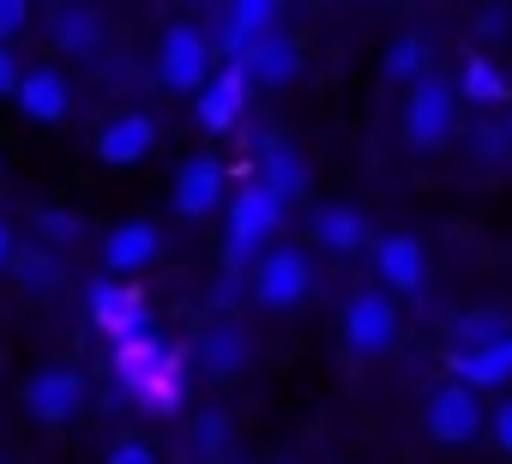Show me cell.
Instances as JSON below:
<instances>
[{
    "instance_id": "6da1fadb",
    "label": "cell",
    "mask_w": 512,
    "mask_h": 464,
    "mask_svg": "<svg viewBox=\"0 0 512 464\" xmlns=\"http://www.w3.org/2000/svg\"><path fill=\"white\" fill-rule=\"evenodd\" d=\"M284 211H290V199H278L260 175H253V181L229 199V242H223L229 272H241V266H253V260L266 254V242L284 229Z\"/></svg>"
},
{
    "instance_id": "7a4b0ae2",
    "label": "cell",
    "mask_w": 512,
    "mask_h": 464,
    "mask_svg": "<svg viewBox=\"0 0 512 464\" xmlns=\"http://www.w3.org/2000/svg\"><path fill=\"white\" fill-rule=\"evenodd\" d=\"M308 290H314V266L302 248H266L253 260V296H260V308H272V314L302 308Z\"/></svg>"
},
{
    "instance_id": "3957f363",
    "label": "cell",
    "mask_w": 512,
    "mask_h": 464,
    "mask_svg": "<svg viewBox=\"0 0 512 464\" xmlns=\"http://www.w3.org/2000/svg\"><path fill=\"white\" fill-rule=\"evenodd\" d=\"M452 127H458V91H452L446 79L422 73V79L410 85V103H404V133H410V145H446Z\"/></svg>"
},
{
    "instance_id": "277c9868",
    "label": "cell",
    "mask_w": 512,
    "mask_h": 464,
    "mask_svg": "<svg viewBox=\"0 0 512 464\" xmlns=\"http://www.w3.org/2000/svg\"><path fill=\"white\" fill-rule=\"evenodd\" d=\"M235 67H241V79H247V85L278 91V85H290V79L302 73V43H296V37H284V31L272 25V31L247 37V43L235 49Z\"/></svg>"
},
{
    "instance_id": "5b68a950",
    "label": "cell",
    "mask_w": 512,
    "mask_h": 464,
    "mask_svg": "<svg viewBox=\"0 0 512 464\" xmlns=\"http://www.w3.org/2000/svg\"><path fill=\"white\" fill-rule=\"evenodd\" d=\"M157 79L169 91H199L211 79V43L199 25H169L157 43Z\"/></svg>"
},
{
    "instance_id": "8992f818",
    "label": "cell",
    "mask_w": 512,
    "mask_h": 464,
    "mask_svg": "<svg viewBox=\"0 0 512 464\" xmlns=\"http://www.w3.org/2000/svg\"><path fill=\"white\" fill-rule=\"evenodd\" d=\"M428 434H434L440 446L476 440V434H482V398H476V386H464V380L434 386V392H428Z\"/></svg>"
},
{
    "instance_id": "52a82bcc",
    "label": "cell",
    "mask_w": 512,
    "mask_h": 464,
    "mask_svg": "<svg viewBox=\"0 0 512 464\" xmlns=\"http://www.w3.org/2000/svg\"><path fill=\"white\" fill-rule=\"evenodd\" d=\"M392 338H398V308H392L380 290H362V296L344 308V344H350L356 356H380V350H392Z\"/></svg>"
},
{
    "instance_id": "ba28073f",
    "label": "cell",
    "mask_w": 512,
    "mask_h": 464,
    "mask_svg": "<svg viewBox=\"0 0 512 464\" xmlns=\"http://www.w3.org/2000/svg\"><path fill=\"white\" fill-rule=\"evenodd\" d=\"M91 320L121 344V338H139L151 332V314H145V296L133 284H115V278H97L91 284Z\"/></svg>"
},
{
    "instance_id": "9c48e42d",
    "label": "cell",
    "mask_w": 512,
    "mask_h": 464,
    "mask_svg": "<svg viewBox=\"0 0 512 464\" xmlns=\"http://www.w3.org/2000/svg\"><path fill=\"white\" fill-rule=\"evenodd\" d=\"M241 109H247V79H241L235 61H229L223 73H211V79L193 91V121H199L205 133H229V127L241 121Z\"/></svg>"
},
{
    "instance_id": "30bf717a",
    "label": "cell",
    "mask_w": 512,
    "mask_h": 464,
    "mask_svg": "<svg viewBox=\"0 0 512 464\" xmlns=\"http://www.w3.org/2000/svg\"><path fill=\"white\" fill-rule=\"evenodd\" d=\"M157 254H163V229L157 223H115L109 236H103V266L115 272V278H133V272H145V266H157Z\"/></svg>"
},
{
    "instance_id": "8fae6325",
    "label": "cell",
    "mask_w": 512,
    "mask_h": 464,
    "mask_svg": "<svg viewBox=\"0 0 512 464\" xmlns=\"http://www.w3.org/2000/svg\"><path fill=\"white\" fill-rule=\"evenodd\" d=\"M151 151H157V121L139 115V109L115 115V121L97 133V157H103L109 169H133V163H145Z\"/></svg>"
},
{
    "instance_id": "7c38bea8",
    "label": "cell",
    "mask_w": 512,
    "mask_h": 464,
    "mask_svg": "<svg viewBox=\"0 0 512 464\" xmlns=\"http://www.w3.org/2000/svg\"><path fill=\"white\" fill-rule=\"evenodd\" d=\"M374 272H380V284L398 290V296L422 290V278H428L422 242H416V236H380V242H374Z\"/></svg>"
},
{
    "instance_id": "4fadbf2b",
    "label": "cell",
    "mask_w": 512,
    "mask_h": 464,
    "mask_svg": "<svg viewBox=\"0 0 512 464\" xmlns=\"http://www.w3.org/2000/svg\"><path fill=\"white\" fill-rule=\"evenodd\" d=\"M25 404L37 422H67L79 404H85V380L73 368H43L31 386H25Z\"/></svg>"
},
{
    "instance_id": "5bb4252c",
    "label": "cell",
    "mask_w": 512,
    "mask_h": 464,
    "mask_svg": "<svg viewBox=\"0 0 512 464\" xmlns=\"http://www.w3.org/2000/svg\"><path fill=\"white\" fill-rule=\"evenodd\" d=\"M13 103H19L31 121H61V115L73 109V85H67L55 67H31V73H19Z\"/></svg>"
},
{
    "instance_id": "9a60e30c",
    "label": "cell",
    "mask_w": 512,
    "mask_h": 464,
    "mask_svg": "<svg viewBox=\"0 0 512 464\" xmlns=\"http://www.w3.org/2000/svg\"><path fill=\"white\" fill-rule=\"evenodd\" d=\"M223 205V169L211 157H193L175 169V211L181 217H211Z\"/></svg>"
},
{
    "instance_id": "2e32d148",
    "label": "cell",
    "mask_w": 512,
    "mask_h": 464,
    "mask_svg": "<svg viewBox=\"0 0 512 464\" xmlns=\"http://www.w3.org/2000/svg\"><path fill=\"white\" fill-rule=\"evenodd\" d=\"M169 368H181V356H175L157 332H139V338H121V344H115V374H121L127 386H145V380H157V374H169Z\"/></svg>"
},
{
    "instance_id": "e0dca14e",
    "label": "cell",
    "mask_w": 512,
    "mask_h": 464,
    "mask_svg": "<svg viewBox=\"0 0 512 464\" xmlns=\"http://www.w3.org/2000/svg\"><path fill=\"white\" fill-rule=\"evenodd\" d=\"M458 380L476 386V392H494L512 380V332L488 338V344H464L458 350Z\"/></svg>"
},
{
    "instance_id": "ac0fdd59",
    "label": "cell",
    "mask_w": 512,
    "mask_h": 464,
    "mask_svg": "<svg viewBox=\"0 0 512 464\" xmlns=\"http://www.w3.org/2000/svg\"><path fill=\"white\" fill-rule=\"evenodd\" d=\"M314 242L326 248V254H362L368 248V217L356 211V205H326L320 217H314Z\"/></svg>"
},
{
    "instance_id": "d6986e66",
    "label": "cell",
    "mask_w": 512,
    "mask_h": 464,
    "mask_svg": "<svg viewBox=\"0 0 512 464\" xmlns=\"http://www.w3.org/2000/svg\"><path fill=\"white\" fill-rule=\"evenodd\" d=\"M199 368L217 374V380L241 374V368H247V332H241V326H211V332H199Z\"/></svg>"
},
{
    "instance_id": "ffe728a7",
    "label": "cell",
    "mask_w": 512,
    "mask_h": 464,
    "mask_svg": "<svg viewBox=\"0 0 512 464\" xmlns=\"http://www.w3.org/2000/svg\"><path fill=\"white\" fill-rule=\"evenodd\" d=\"M260 181H266L278 199H302V193H308V163H302L290 145H266V151H260Z\"/></svg>"
},
{
    "instance_id": "44dd1931",
    "label": "cell",
    "mask_w": 512,
    "mask_h": 464,
    "mask_svg": "<svg viewBox=\"0 0 512 464\" xmlns=\"http://www.w3.org/2000/svg\"><path fill=\"white\" fill-rule=\"evenodd\" d=\"M458 97L464 103H506V73L494 67V55H470L464 61V79H458Z\"/></svg>"
},
{
    "instance_id": "7402d4cb",
    "label": "cell",
    "mask_w": 512,
    "mask_h": 464,
    "mask_svg": "<svg viewBox=\"0 0 512 464\" xmlns=\"http://www.w3.org/2000/svg\"><path fill=\"white\" fill-rule=\"evenodd\" d=\"M272 25H278V0H235V7H229V31H223V43L241 49L247 37H260V31H272Z\"/></svg>"
},
{
    "instance_id": "603a6c76",
    "label": "cell",
    "mask_w": 512,
    "mask_h": 464,
    "mask_svg": "<svg viewBox=\"0 0 512 464\" xmlns=\"http://www.w3.org/2000/svg\"><path fill=\"white\" fill-rule=\"evenodd\" d=\"M55 43L61 49H97L103 43V19L91 7H61L55 13Z\"/></svg>"
},
{
    "instance_id": "cb8c5ba5",
    "label": "cell",
    "mask_w": 512,
    "mask_h": 464,
    "mask_svg": "<svg viewBox=\"0 0 512 464\" xmlns=\"http://www.w3.org/2000/svg\"><path fill=\"white\" fill-rule=\"evenodd\" d=\"M380 73H386L392 85H416V79L428 73V43H422V37H398V43L386 49Z\"/></svg>"
},
{
    "instance_id": "d4e9b609",
    "label": "cell",
    "mask_w": 512,
    "mask_h": 464,
    "mask_svg": "<svg viewBox=\"0 0 512 464\" xmlns=\"http://www.w3.org/2000/svg\"><path fill=\"white\" fill-rule=\"evenodd\" d=\"M181 392H187V380H181V368H169V374H157V380H145V386H133V398H139V410H151V416H169V410H181Z\"/></svg>"
},
{
    "instance_id": "484cf974",
    "label": "cell",
    "mask_w": 512,
    "mask_h": 464,
    "mask_svg": "<svg viewBox=\"0 0 512 464\" xmlns=\"http://www.w3.org/2000/svg\"><path fill=\"white\" fill-rule=\"evenodd\" d=\"M500 332H506L500 314H464V320H458V338H464V344H488V338H500Z\"/></svg>"
},
{
    "instance_id": "4316f807",
    "label": "cell",
    "mask_w": 512,
    "mask_h": 464,
    "mask_svg": "<svg viewBox=\"0 0 512 464\" xmlns=\"http://www.w3.org/2000/svg\"><path fill=\"white\" fill-rule=\"evenodd\" d=\"M31 19V0H0V43H13Z\"/></svg>"
},
{
    "instance_id": "83f0119b",
    "label": "cell",
    "mask_w": 512,
    "mask_h": 464,
    "mask_svg": "<svg viewBox=\"0 0 512 464\" xmlns=\"http://www.w3.org/2000/svg\"><path fill=\"white\" fill-rule=\"evenodd\" d=\"M37 229H43L49 242H67L73 229H79V217H67V211H43V217H37Z\"/></svg>"
},
{
    "instance_id": "f1b7e54d",
    "label": "cell",
    "mask_w": 512,
    "mask_h": 464,
    "mask_svg": "<svg viewBox=\"0 0 512 464\" xmlns=\"http://www.w3.org/2000/svg\"><path fill=\"white\" fill-rule=\"evenodd\" d=\"M19 73H25V67H19V55L0 43V97H13V91H19Z\"/></svg>"
},
{
    "instance_id": "f546056e",
    "label": "cell",
    "mask_w": 512,
    "mask_h": 464,
    "mask_svg": "<svg viewBox=\"0 0 512 464\" xmlns=\"http://www.w3.org/2000/svg\"><path fill=\"white\" fill-rule=\"evenodd\" d=\"M103 464H157V458H151V446H139V440H121V446H115Z\"/></svg>"
},
{
    "instance_id": "4dcf8cb0",
    "label": "cell",
    "mask_w": 512,
    "mask_h": 464,
    "mask_svg": "<svg viewBox=\"0 0 512 464\" xmlns=\"http://www.w3.org/2000/svg\"><path fill=\"white\" fill-rule=\"evenodd\" d=\"M494 446H500V452H512V398L494 410Z\"/></svg>"
},
{
    "instance_id": "1f68e13d",
    "label": "cell",
    "mask_w": 512,
    "mask_h": 464,
    "mask_svg": "<svg viewBox=\"0 0 512 464\" xmlns=\"http://www.w3.org/2000/svg\"><path fill=\"white\" fill-rule=\"evenodd\" d=\"M199 434H205L199 446H205V452H217V446H223V416H205V422H199Z\"/></svg>"
},
{
    "instance_id": "d6a6232c",
    "label": "cell",
    "mask_w": 512,
    "mask_h": 464,
    "mask_svg": "<svg viewBox=\"0 0 512 464\" xmlns=\"http://www.w3.org/2000/svg\"><path fill=\"white\" fill-rule=\"evenodd\" d=\"M476 31H482V37H506V13H482Z\"/></svg>"
},
{
    "instance_id": "836d02e7",
    "label": "cell",
    "mask_w": 512,
    "mask_h": 464,
    "mask_svg": "<svg viewBox=\"0 0 512 464\" xmlns=\"http://www.w3.org/2000/svg\"><path fill=\"white\" fill-rule=\"evenodd\" d=\"M13 260H19V242H13V229L0 223V266H13Z\"/></svg>"
},
{
    "instance_id": "e575fe53",
    "label": "cell",
    "mask_w": 512,
    "mask_h": 464,
    "mask_svg": "<svg viewBox=\"0 0 512 464\" xmlns=\"http://www.w3.org/2000/svg\"><path fill=\"white\" fill-rule=\"evenodd\" d=\"M506 145H512V115H506Z\"/></svg>"
}]
</instances>
